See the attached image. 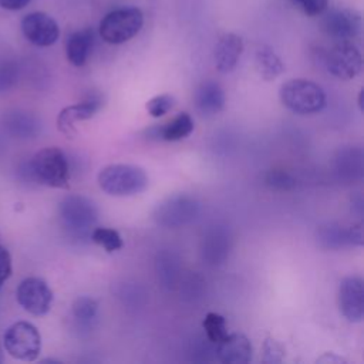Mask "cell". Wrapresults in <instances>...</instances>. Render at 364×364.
Segmentation results:
<instances>
[{
  "label": "cell",
  "instance_id": "obj_1",
  "mask_svg": "<svg viewBox=\"0 0 364 364\" xmlns=\"http://www.w3.org/2000/svg\"><path fill=\"white\" fill-rule=\"evenodd\" d=\"M58 215L65 233L78 242L90 239L98 220L95 203L82 195L65 196L60 202Z\"/></svg>",
  "mask_w": 364,
  "mask_h": 364
},
{
  "label": "cell",
  "instance_id": "obj_2",
  "mask_svg": "<svg viewBox=\"0 0 364 364\" xmlns=\"http://www.w3.org/2000/svg\"><path fill=\"white\" fill-rule=\"evenodd\" d=\"M100 188L111 196H134L148 186L146 172L131 164H111L104 166L98 173Z\"/></svg>",
  "mask_w": 364,
  "mask_h": 364
},
{
  "label": "cell",
  "instance_id": "obj_3",
  "mask_svg": "<svg viewBox=\"0 0 364 364\" xmlns=\"http://www.w3.org/2000/svg\"><path fill=\"white\" fill-rule=\"evenodd\" d=\"M279 97L287 109L300 115L320 112L327 101L324 90L306 78H293L283 82Z\"/></svg>",
  "mask_w": 364,
  "mask_h": 364
},
{
  "label": "cell",
  "instance_id": "obj_4",
  "mask_svg": "<svg viewBox=\"0 0 364 364\" xmlns=\"http://www.w3.org/2000/svg\"><path fill=\"white\" fill-rule=\"evenodd\" d=\"M33 178L50 188H70V166L65 154L57 146L40 149L28 164Z\"/></svg>",
  "mask_w": 364,
  "mask_h": 364
},
{
  "label": "cell",
  "instance_id": "obj_5",
  "mask_svg": "<svg viewBox=\"0 0 364 364\" xmlns=\"http://www.w3.org/2000/svg\"><path fill=\"white\" fill-rule=\"evenodd\" d=\"M200 205L196 198L188 193H173L162 199L152 212L156 225L166 229L182 228L199 215Z\"/></svg>",
  "mask_w": 364,
  "mask_h": 364
},
{
  "label": "cell",
  "instance_id": "obj_6",
  "mask_svg": "<svg viewBox=\"0 0 364 364\" xmlns=\"http://www.w3.org/2000/svg\"><path fill=\"white\" fill-rule=\"evenodd\" d=\"M144 26L138 7H122L109 11L100 23V36L108 44H122L135 37Z\"/></svg>",
  "mask_w": 364,
  "mask_h": 364
},
{
  "label": "cell",
  "instance_id": "obj_7",
  "mask_svg": "<svg viewBox=\"0 0 364 364\" xmlns=\"http://www.w3.org/2000/svg\"><path fill=\"white\" fill-rule=\"evenodd\" d=\"M6 351L16 360L34 361L41 353V336L37 327L28 321H16L4 333Z\"/></svg>",
  "mask_w": 364,
  "mask_h": 364
},
{
  "label": "cell",
  "instance_id": "obj_8",
  "mask_svg": "<svg viewBox=\"0 0 364 364\" xmlns=\"http://www.w3.org/2000/svg\"><path fill=\"white\" fill-rule=\"evenodd\" d=\"M324 61L328 73L340 80H351L363 68L361 53L350 40L337 41L327 51Z\"/></svg>",
  "mask_w": 364,
  "mask_h": 364
},
{
  "label": "cell",
  "instance_id": "obj_9",
  "mask_svg": "<svg viewBox=\"0 0 364 364\" xmlns=\"http://www.w3.org/2000/svg\"><path fill=\"white\" fill-rule=\"evenodd\" d=\"M16 297L18 304L33 316H44L53 304V291L40 277H26L20 282Z\"/></svg>",
  "mask_w": 364,
  "mask_h": 364
},
{
  "label": "cell",
  "instance_id": "obj_10",
  "mask_svg": "<svg viewBox=\"0 0 364 364\" xmlns=\"http://www.w3.org/2000/svg\"><path fill=\"white\" fill-rule=\"evenodd\" d=\"M316 242L324 250H338L347 246H363V223L343 226L338 223H326L317 228Z\"/></svg>",
  "mask_w": 364,
  "mask_h": 364
},
{
  "label": "cell",
  "instance_id": "obj_11",
  "mask_svg": "<svg viewBox=\"0 0 364 364\" xmlns=\"http://www.w3.org/2000/svg\"><path fill=\"white\" fill-rule=\"evenodd\" d=\"M104 104V98L100 92H90L74 105H68L63 108L57 117V128L67 138H73L75 135L74 124L77 121H84L92 118Z\"/></svg>",
  "mask_w": 364,
  "mask_h": 364
},
{
  "label": "cell",
  "instance_id": "obj_12",
  "mask_svg": "<svg viewBox=\"0 0 364 364\" xmlns=\"http://www.w3.org/2000/svg\"><path fill=\"white\" fill-rule=\"evenodd\" d=\"M21 31L24 37L37 47H50L60 37L57 21L43 11H33L23 17Z\"/></svg>",
  "mask_w": 364,
  "mask_h": 364
},
{
  "label": "cell",
  "instance_id": "obj_13",
  "mask_svg": "<svg viewBox=\"0 0 364 364\" xmlns=\"http://www.w3.org/2000/svg\"><path fill=\"white\" fill-rule=\"evenodd\" d=\"M338 307L351 323H360L364 317V282L358 276L344 277L338 287Z\"/></svg>",
  "mask_w": 364,
  "mask_h": 364
},
{
  "label": "cell",
  "instance_id": "obj_14",
  "mask_svg": "<svg viewBox=\"0 0 364 364\" xmlns=\"http://www.w3.org/2000/svg\"><path fill=\"white\" fill-rule=\"evenodd\" d=\"M323 27L330 37L338 41L353 40L361 31V16L350 9L336 10L326 16Z\"/></svg>",
  "mask_w": 364,
  "mask_h": 364
},
{
  "label": "cell",
  "instance_id": "obj_15",
  "mask_svg": "<svg viewBox=\"0 0 364 364\" xmlns=\"http://www.w3.org/2000/svg\"><path fill=\"white\" fill-rule=\"evenodd\" d=\"M232 249V236L226 226H210L202 239V257L209 264L223 263Z\"/></svg>",
  "mask_w": 364,
  "mask_h": 364
},
{
  "label": "cell",
  "instance_id": "obj_16",
  "mask_svg": "<svg viewBox=\"0 0 364 364\" xmlns=\"http://www.w3.org/2000/svg\"><path fill=\"white\" fill-rule=\"evenodd\" d=\"M252 343L242 333L228 334L216 344V355L225 364H246L252 360Z\"/></svg>",
  "mask_w": 364,
  "mask_h": 364
},
{
  "label": "cell",
  "instance_id": "obj_17",
  "mask_svg": "<svg viewBox=\"0 0 364 364\" xmlns=\"http://www.w3.org/2000/svg\"><path fill=\"white\" fill-rule=\"evenodd\" d=\"M243 53V40L235 33L223 34L215 47V67L219 73L228 74L233 71Z\"/></svg>",
  "mask_w": 364,
  "mask_h": 364
},
{
  "label": "cell",
  "instance_id": "obj_18",
  "mask_svg": "<svg viewBox=\"0 0 364 364\" xmlns=\"http://www.w3.org/2000/svg\"><path fill=\"white\" fill-rule=\"evenodd\" d=\"M4 128L14 138L30 139L40 134L41 122L34 114L16 109L4 115Z\"/></svg>",
  "mask_w": 364,
  "mask_h": 364
},
{
  "label": "cell",
  "instance_id": "obj_19",
  "mask_svg": "<svg viewBox=\"0 0 364 364\" xmlns=\"http://www.w3.org/2000/svg\"><path fill=\"white\" fill-rule=\"evenodd\" d=\"M195 104L202 115L210 117L219 114L225 107L223 88L212 80L202 82L195 92Z\"/></svg>",
  "mask_w": 364,
  "mask_h": 364
},
{
  "label": "cell",
  "instance_id": "obj_20",
  "mask_svg": "<svg viewBox=\"0 0 364 364\" xmlns=\"http://www.w3.org/2000/svg\"><path fill=\"white\" fill-rule=\"evenodd\" d=\"M92 43L94 33L91 28H84L71 33L65 43L67 60L75 67H82L88 60Z\"/></svg>",
  "mask_w": 364,
  "mask_h": 364
},
{
  "label": "cell",
  "instance_id": "obj_21",
  "mask_svg": "<svg viewBox=\"0 0 364 364\" xmlns=\"http://www.w3.org/2000/svg\"><path fill=\"white\" fill-rule=\"evenodd\" d=\"M193 131V119L188 112H179L172 121L164 124L162 127L152 128L151 132L154 136H158L164 141H181L191 135Z\"/></svg>",
  "mask_w": 364,
  "mask_h": 364
},
{
  "label": "cell",
  "instance_id": "obj_22",
  "mask_svg": "<svg viewBox=\"0 0 364 364\" xmlns=\"http://www.w3.org/2000/svg\"><path fill=\"white\" fill-rule=\"evenodd\" d=\"M255 61L256 70L264 81H272L284 71V64L282 58L276 54L273 48L267 46H263L256 51Z\"/></svg>",
  "mask_w": 364,
  "mask_h": 364
},
{
  "label": "cell",
  "instance_id": "obj_23",
  "mask_svg": "<svg viewBox=\"0 0 364 364\" xmlns=\"http://www.w3.org/2000/svg\"><path fill=\"white\" fill-rule=\"evenodd\" d=\"M337 169L343 176L361 178L363 172V154L358 148H348L338 152Z\"/></svg>",
  "mask_w": 364,
  "mask_h": 364
},
{
  "label": "cell",
  "instance_id": "obj_24",
  "mask_svg": "<svg viewBox=\"0 0 364 364\" xmlns=\"http://www.w3.org/2000/svg\"><path fill=\"white\" fill-rule=\"evenodd\" d=\"M90 239L94 243H97L98 246L104 247L108 253H112L122 247L121 235L115 229H111V228L95 226L90 235Z\"/></svg>",
  "mask_w": 364,
  "mask_h": 364
},
{
  "label": "cell",
  "instance_id": "obj_25",
  "mask_svg": "<svg viewBox=\"0 0 364 364\" xmlns=\"http://www.w3.org/2000/svg\"><path fill=\"white\" fill-rule=\"evenodd\" d=\"M202 326L205 328L208 340L213 344H218L219 341H222L229 334L225 317L218 314V313H213V311H210L205 316V318L202 321Z\"/></svg>",
  "mask_w": 364,
  "mask_h": 364
},
{
  "label": "cell",
  "instance_id": "obj_26",
  "mask_svg": "<svg viewBox=\"0 0 364 364\" xmlns=\"http://www.w3.org/2000/svg\"><path fill=\"white\" fill-rule=\"evenodd\" d=\"M73 316L81 324H90L98 311V303L90 296H80L73 303Z\"/></svg>",
  "mask_w": 364,
  "mask_h": 364
},
{
  "label": "cell",
  "instance_id": "obj_27",
  "mask_svg": "<svg viewBox=\"0 0 364 364\" xmlns=\"http://www.w3.org/2000/svg\"><path fill=\"white\" fill-rule=\"evenodd\" d=\"M266 186L274 191H291L296 188V179L284 169H270L263 176Z\"/></svg>",
  "mask_w": 364,
  "mask_h": 364
},
{
  "label": "cell",
  "instance_id": "obj_28",
  "mask_svg": "<svg viewBox=\"0 0 364 364\" xmlns=\"http://www.w3.org/2000/svg\"><path fill=\"white\" fill-rule=\"evenodd\" d=\"M156 270H158V276L161 277V280L166 284L171 286L175 282L176 277V259L172 256V253L169 252H164L161 255H158L156 257Z\"/></svg>",
  "mask_w": 364,
  "mask_h": 364
},
{
  "label": "cell",
  "instance_id": "obj_29",
  "mask_svg": "<svg viewBox=\"0 0 364 364\" xmlns=\"http://www.w3.org/2000/svg\"><path fill=\"white\" fill-rule=\"evenodd\" d=\"M286 350L280 341L273 337H266L262 346V361L264 364H279L283 361Z\"/></svg>",
  "mask_w": 364,
  "mask_h": 364
},
{
  "label": "cell",
  "instance_id": "obj_30",
  "mask_svg": "<svg viewBox=\"0 0 364 364\" xmlns=\"http://www.w3.org/2000/svg\"><path fill=\"white\" fill-rule=\"evenodd\" d=\"M173 102H175V98L169 94H161V95H156L154 98H151L145 108L148 111V114L154 118H159V117H164L168 111L172 109L173 107Z\"/></svg>",
  "mask_w": 364,
  "mask_h": 364
},
{
  "label": "cell",
  "instance_id": "obj_31",
  "mask_svg": "<svg viewBox=\"0 0 364 364\" xmlns=\"http://www.w3.org/2000/svg\"><path fill=\"white\" fill-rule=\"evenodd\" d=\"M18 78V67L13 61L0 63V92L9 91Z\"/></svg>",
  "mask_w": 364,
  "mask_h": 364
},
{
  "label": "cell",
  "instance_id": "obj_32",
  "mask_svg": "<svg viewBox=\"0 0 364 364\" xmlns=\"http://www.w3.org/2000/svg\"><path fill=\"white\" fill-rule=\"evenodd\" d=\"M306 16L314 17L326 11L328 0H291Z\"/></svg>",
  "mask_w": 364,
  "mask_h": 364
},
{
  "label": "cell",
  "instance_id": "obj_33",
  "mask_svg": "<svg viewBox=\"0 0 364 364\" xmlns=\"http://www.w3.org/2000/svg\"><path fill=\"white\" fill-rule=\"evenodd\" d=\"M11 274V256L9 250L0 245V289Z\"/></svg>",
  "mask_w": 364,
  "mask_h": 364
},
{
  "label": "cell",
  "instance_id": "obj_34",
  "mask_svg": "<svg viewBox=\"0 0 364 364\" xmlns=\"http://www.w3.org/2000/svg\"><path fill=\"white\" fill-rule=\"evenodd\" d=\"M31 0H0V7L6 9V10H21L24 9Z\"/></svg>",
  "mask_w": 364,
  "mask_h": 364
},
{
  "label": "cell",
  "instance_id": "obj_35",
  "mask_svg": "<svg viewBox=\"0 0 364 364\" xmlns=\"http://www.w3.org/2000/svg\"><path fill=\"white\" fill-rule=\"evenodd\" d=\"M317 363H334V364H344L346 360L333 354V353H326L320 358H317Z\"/></svg>",
  "mask_w": 364,
  "mask_h": 364
},
{
  "label": "cell",
  "instance_id": "obj_36",
  "mask_svg": "<svg viewBox=\"0 0 364 364\" xmlns=\"http://www.w3.org/2000/svg\"><path fill=\"white\" fill-rule=\"evenodd\" d=\"M358 105H360V109L363 111V91L360 92V97H358Z\"/></svg>",
  "mask_w": 364,
  "mask_h": 364
},
{
  "label": "cell",
  "instance_id": "obj_37",
  "mask_svg": "<svg viewBox=\"0 0 364 364\" xmlns=\"http://www.w3.org/2000/svg\"><path fill=\"white\" fill-rule=\"evenodd\" d=\"M4 361V355H3V348H1V346H0V364Z\"/></svg>",
  "mask_w": 364,
  "mask_h": 364
}]
</instances>
